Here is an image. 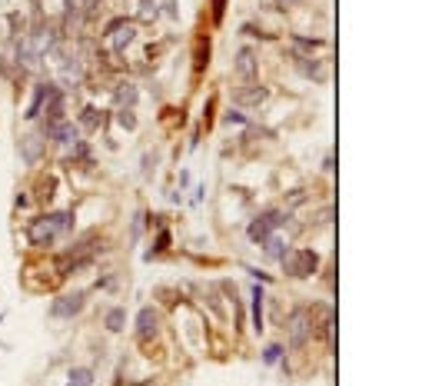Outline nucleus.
<instances>
[{
  "mask_svg": "<svg viewBox=\"0 0 432 386\" xmlns=\"http://www.w3.org/2000/svg\"><path fill=\"white\" fill-rule=\"evenodd\" d=\"M74 230V210H57V213H44L37 220H30L27 227V240L40 250H47L64 237V233Z\"/></svg>",
  "mask_w": 432,
  "mask_h": 386,
  "instance_id": "nucleus-1",
  "label": "nucleus"
},
{
  "mask_svg": "<svg viewBox=\"0 0 432 386\" xmlns=\"http://www.w3.org/2000/svg\"><path fill=\"white\" fill-rule=\"evenodd\" d=\"M283 270H286V277H293V280H306V277H313V273L319 270V253L309 250V247H296V250H286V257H283Z\"/></svg>",
  "mask_w": 432,
  "mask_h": 386,
  "instance_id": "nucleus-2",
  "label": "nucleus"
},
{
  "mask_svg": "<svg viewBox=\"0 0 432 386\" xmlns=\"http://www.w3.org/2000/svg\"><path fill=\"white\" fill-rule=\"evenodd\" d=\"M289 223V210H279V207H269V210H263L256 217V220L250 223V240L253 243H263L269 240L273 233L279 230V227H286Z\"/></svg>",
  "mask_w": 432,
  "mask_h": 386,
  "instance_id": "nucleus-3",
  "label": "nucleus"
},
{
  "mask_svg": "<svg viewBox=\"0 0 432 386\" xmlns=\"http://www.w3.org/2000/svg\"><path fill=\"white\" fill-rule=\"evenodd\" d=\"M313 310H306V307H299V310H293L289 313V320H286V337H289V347H306V340L313 337Z\"/></svg>",
  "mask_w": 432,
  "mask_h": 386,
  "instance_id": "nucleus-4",
  "label": "nucleus"
},
{
  "mask_svg": "<svg viewBox=\"0 0 432 386\" xmlns=\"http://www.w3.org/2000/svg\"><path fill=\"white\" fill-rule=\"evenodd\" d=\"M86 290H74V293H64V297H57L54 303H50V317L54 320H74L80 313V310L86 307Z\"/></svg>",
  "mask_w": 432,
  "mask_h": 386,
  "instance_id": "nucleus-5",
  "label": "nucleus"
},
{
  "mask_svg": "<svg viewBox=\"0 0 432 386\" xmlns=\"http://www.w3.org/2000/svg\"><path fill=\"white\" fill-rule=\"evenodd\" d=\"M233 70L243 84H256L259 80V57L253 47H240L236 50V60H233Z\"/></svg>",
  "mask_w": 432,
  "mask_h": 386,
  "instance_id": "nucleus-6",
  "label": "nucleus"
},
{
  "mask_svg": "<svg viewBox=\"0 0 432 386\" xmlns=\"http://www.w3.org/2000/svg\"><path fill=\"white\" fill-rule=\"evenodd\" d=\"M160 337V310L156 307H144L136 313V340L140 343H150V340Z\"/></svg>",
  "mask_w": 432,
  "mask_h": 386,
  "instance_id": "nucleus-7",
  "label": "nucleus"
},
{
  "mask_svg": "<svg viewBox=\"0 0 432 386\" xmlns=\"http://www.w3.org/2000/svg\"><path fill=\"white\" fill-rule=\"evenodd\" d=\"M44 147H47V140H44V134H24L20 137V144H17V150H20V157H24V164H37L40 157H44Z\"/></svg>",
  "mask_w": 432,
  "mask_h": 386,
  "instance_id": "nucleus-8",
  "label": "nucleus"
},
{
  "mask_svg": "<svg viewBox=\"0 0 432 386\" xmlns=\"http://www.w3.org/2000/svg\"><path fill=\"white\" fill-rule=\"evenodd\" d=\"M136 96H140V90H136L134 84H116V87H114V100H116L120 110H134Z\"/></svg>",
  "mask_w": 432,
  "mask_h": 386,
  "instance_id": "nucleus-9",
  "label": "nucleus"
},
{
  "mask_svg": "<svg viewBox=\"0 0 432 386\" xmlns=\"http://www.w3.org/2000/svg\"><path fill=\"white\" fill-rule=\"evenodd\" d=\"M263 100H266V90L256 84H243V90H236V104L243 107H259Z\"/></svg>",
  "mask_w": 432,
  "mask_h": 386,
  "instance_id": "nucleus-10",
  "label": "nucleus"
},
{
  "mask_svg": "<svg viewBox=\"0 0 432 386\" xmlns=\"http://www.w3.org/2000/svg\"><path fill=\"white\" fill-rule=\"evenodd\" d=\"M47 94H50V84H37V90H34V100H30L27 107V120H40V114H44V104H47Z\"/></svg>",
  "mask_w": 432,
  "mask_h": 386,
  "instance_id": "nucleus-11",
  "label": "nucleus"
},
{
  "mask_svg": "<svg viewBox=\"0 0 432 386\" xmlns=\"http://www.w3.org/2000/svg\"><path fill=\"white\" fill-rule=\"evenodd\" d=\"M104 327L110 330V333H120V330L126 327V307H110V310H106Z\"/></svg>",
  "mask_w": 432,
  "mask_h": 386,
  "instance_id": "nucleus-12",
  "label": "nucleus"
},
{
  "mask_svg": "<svg viewBox=\"0 0 432 386\" xmlns=\"http://www.w3.org/2000/svg\"><path fill=\"white\" fill-rule=\"evenodd\" d=\"M206 67H210V37H200L196 40V60H193V70L203 74Z\"/></svg>",
  "mask_w": 432,
  "mask_h": 386,
  "instance_id": "nucleus-13",
  "label": "nucleus"
},
{
  "mask_svg": "<svg viewBox=\"0 0 432 386\" xmlns=\"http://www.w3.org/2000/svg\"><path fill=\"white\" fill-rule=\"evenodd\" d=\"M259 247H263V253H266L269 260H283V257H286V243L279 240L276 233H273L269 240H263V243H259Z\"/></svg>",
  "mask_w": 432,
  "mask_h": 386,
  "instance_id": "nucleus-14",
  "label": "nucleus"
},
{
  "mask_svg": "<svg viewBox=\"0 0 432 386\" xmlns=\"http://www.w3.org/2000/svg\"><path fill=\"white\" fill-rule=\"evenodd\" d=\"M263 290L259 287H253V330L256 333H263Z\"/></svg>",
  "mask_w": 432,
  "mask_h": 386,
  "instance_id": "nucleus-15",
  "label": "nucleus"
},
{
  "mask_svg": "<svg viewBox=\"0 0 432 386\" xmlns=\"http://www.w3.org/2000/svg\"><path fill=\"white\" fill-rule=\"evenodd\" d=\"M70 386H94V370L90 367H74L70 370Z\"/></svg>",
  "mask_w": 432,
  "mask_h": 386,
  "instance_id": "nucleus-16",
  "label": "nucleus"
},
{
  "mask_svg": "<svg viewBox=\"0 0 432 386\" xmlns=\"http://www.w3.org/2000/svg\"><path fill=\"white\" fill-rule=\"evenodd\" d=\"M293 47L303 50L299 57H306V54H313V50L323 47V40H319V37H293Z\"/></svg>",
  "mask_w": 432,
  "mask_h": 386,
  "instance_id": "nucleus-17",
  "label": "nucleus"
},
{
  "mask_svg": "<svg viewBox=\"0 0 432 386\" xmlns=\"http://www.w3.org/2000/svg\"><path fill=\"white\" fill-rule=\"evenodd\" d=\"M54 190H57V180H54V177H44V180H40V187H37V200L40 203H50V200H54Z\"/></svg>",
  "mask_w": 432,
  "mask_h": 386,
  "instance_id": "nucleus-18",
  "label": "nucleus"
},
{
  "mask_svg": "<svg viewBox=\"0 0 432 386\" xmlns=\"http://www.w3.org/2000/svg\"><path fill=\"white\" fill-rule=\"evenodd\" d=\"M77 127H86V130H96V127H100V117H96L94 107H84V114H80V124Z\"/></svg>",
  "mask_w": 432,
  "mask_h": 386,
  "instance_id": "nucleus-19",
  "label": "nucleus"
},
{
  "mask_svg": "<svg viewBox=\"0 0 432 386\" xmlns=\"http://www.w3.org/2000/svg\"><path fill=\"white\" fill-rule=\"evenodd\" d=\"M140 17H144V20H156V17H160L156 0H140Z\"/></svg>",
  "mask_w": 432,
  "mask_h": 386,
  "instance_id": "nucleus-20",
  "label": "nucleus"
},
{
  "mask_svg": "<svg viewBox=\"0 0 432 386\" xmlns=\"http://www.w3.org/2000/svg\"><path fill=\"white\" fill-rule=\"evenodd\" d=\"M263 360H266V363H279V360H283V347H279V343H269V347L263 350Z\"/></svg>",
  "mask_w": 432,
  "mask_h": 386,
  "instance_id": "nucleus-21",
  "label": "nucleus"
},
{
  "mask_svg": "<svg viewBox=\"0 0 432 386\" xmlns=\"http://www.w3.org/2000/svg\"><path fill=\"white\" fill-rule=\"evenodd\" d=\"M210 14H213V24H220L223 14H226V0H210Z\"/></svg>",
  "mask_w": 432,
  "mask_h": 386,
  "instance_id": "nucleus-22",
  "label": "nucleus"
},
{
  "mask_svg": "<svg viewBox=\"0 0 432 386\" xmlns=\"http://www.w3.org/2000/svg\"><path fill=\"white\" fill-rule=\"evenodd\" d=\"M116 120H120V127H126V130H134V127H136L134 110H120V114H116Z\"/></svg>",
  "mask_w": 432,
  "mask_h": 386,
  "instance_id": "nucleus-23",
  "label": "nucleus"
},
{
  "mask_svg": "<svg viewBox=\"0 0 432 386\" xmlns=\"http://www.w3.org/2000/svg\"><path fill=\"white\" fill-rule=\"evenodd\" d=\"M223 120H226V124H230V127H243V124H246V117H243V114H236V110H230V114L223 117Z\"/></svg>",
  "mask_w": 432,
  "mask_h": 386,
  "instance_id": "nucleus-24",
  "label": "nucleus"
},
{
  "mask_svg": "<svg viewBox=\"0 0 432 386\" xmlns=\"http://www.w3.org/2000/svg\"><path fill=\"white\" fill-rule=\"evenodd\" d=\"M164 14H166L170 20L180 17V10H176V0H166V4H164Z\"/></svg>",
  "mask_w": 432,
  "mask_h": 386,
  "instance_id": "nucleus-25",
  "label": "nucleus"
},
{
  "mask_svg": "<svg viewBox=\"0 0 432 386\" xmlns=\"http://www.w3.org/2000/svg\"><path fill=\"white\" fill-rule=\"evenodd\" d=\"M276 4V10H293L296 4H303V0H273Z\"/></svg>",
  "mask_w": 432,
  "mask_h": 386,
  "instance_id": "nucleus-26",
  "label": "nucleus"
}]
</instances>
